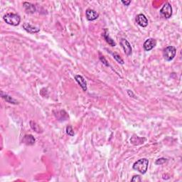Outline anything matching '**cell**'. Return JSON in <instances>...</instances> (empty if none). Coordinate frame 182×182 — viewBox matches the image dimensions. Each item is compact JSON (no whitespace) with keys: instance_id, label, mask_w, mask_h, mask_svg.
I'll return each instance as SVG.
<instances>
[{"instance_id":"15","label":"cell","mask_w":182,"mask_h":182,"mask_svg":"<svg viewBox=\"0 0 182 182\" xmlns=\"http://www.w3.org/2000/svg\"><path fill=\"white\" fill-rule=\"evenodd\" d=\"M1 96H2V98L3 99H5V100H6V102H9V103H11V104H14V105L19 104L18 101L16 100L15 99H14L13 98H12V97L9 96V95L4 94L3 92L1 93Z\"/></svg>"},{"instance_id":"3","label":"cell","mask_w":182,"mask_h":182,"mask_svg":"<svg viewBox=\"0 0 182 182\" xmlns=\"http://www.w3.org/2000/svg\"><path fill=\"white\" fill-rule=\"evenodd\" d=\"M176 54H177V48L172 46H169L166 47L163 51L164 58L167 61L172 60L175 57Z\"/></svg>"},{"instance_id":"7","label":"cell","mask_w":182,"mask_h":182,"mask_svg":"<svg viewBox=\"0 0 182 182\" xmlns=\"http://www.w3.org/2000/svg\"><path fill=\"white\" fill-rule=\"evenodd\" d=\"M136 22L141 27H146L148 25V19L142 14H139L136 17Z\"/></svg>"},{"instance_id":"10","label":"cell","mask_w":182,"mask_h":182,"mask_svg":"<svg viewBox=\"0 0 182 182\" xmlns=\"http://www.w3.org/2000/svg\"><path fill=\"white\" fill-rule=\"evenodd\" d=\"M22 142L26 145L28 146H32L35 144L36 142V139L34 138V137L31 135H26L23 137L22 139Z\"/></svg>"},{"instance_id":"22","label":"cell","mask_w":182,"mask_h":182,"mask_svg":"<svg viewBox=\"0 0 182 182\" xmlns=\"http://www.w3.org/2000/svg\"><path fill=\"white\" fill-rule=\"evenodd\" d=\"M122 3L125 6H129V4L131 3V1H122Z\"/></svg>"},{"instance_id":"14","label":"cell","mask_w":182,"mask_h":182,"mask_svg":"<svg viewBox=\"0 0 182 182\" xmlns=\"http://www.w3.org/2000/svg\"><path fill=\"white\" fill-rule=\"evenodd\" d=\"M25 11L28 14H34L36 11V7L34 5H32L31 3L29 2H24L23 4Z\"/></svg>"},{"instance_id":"18","label":"cell","mask_w":182,"mask_h":182,"mask_svg":"<svg viewBox=\"0 0 182 182\" xmlns=\"http://www.w3.org/2000/svg\"><path fill=\"white\" fill-rule=\"evenodd\" d=\"M66 133L71 137L74 136L75 133H74L73 129V127L71 126H68L67 127H66Z\"/></svg>"},{"instance_id":"17","label":"cell","mask_w":182,"mask_h":182,"mask_svg":"<svg viewBox=\"0 0 182 182\" xmlns=\"http://www.w3.org/2000/svg\"><path fill=\"white\" fill-rule=\"evenodd\" d=\"M112 55L113 56V57H114V58L115 60H117V61H118L119 63H120V64H122V65H123L124 64V60H123L122 58H121V57H120V56L118 54H116V53H112Z\"/></svg>"},{"instance_id":"5","label":"cell","mask_w":182,"mask_h":182,"mask_svg":"<svg viewBox=\"0 0 182 182\" xmlns=\"http://www.w3.org/2000/svg\"><path fill=\"white\" fill-rule=\"evenodd\" d=\"M120 45L122 46V48L124 50V52L126 54L127 56L132 55V48L129 42L127 41L125 38H122L120 41Z\"/></svg>"},{"instance_id":"6","label":"cell","mask_w":182,"mask_h":182,"mask_svg":"<svg viewBox=\"0 0 182 182\" xmlns=\"http://www.w3.org/2000/svg\"><path fill=\"white\" fill-rule=\"evenodd\" d=\"M156 45H157V41H156L154 38H149L145 41L144 45H143V47H144V49L146 51H149V50L153 49Z\"/></svg>"},{"instance_id":"12","label":"cell","mask_w":182,"mask_h":182,"mask_svg":"<svg viewBox=\"0 0 182 182\" xmlns=\"http://www.w3.org/2000/svg\"><path fill=\"white\" fill-rule=\"evenodd\" d=\"M102 36H103V38H105V40H106L107 43H108V44H110L111 46H116V43H115V42L114 41V40H113L112 38L110 37V35H109L108 30L107 29H104V32H103V34H102Z\"/></svg>"},{"instance_id":"4","label":"cell","mask_w":182,"mask_h":182,"mask_svg":"<svg viewBox=\"0 0 182 182\" xmlns=\"http://www.w3.org/2000/svg\"><path fill=\"white\" fill-rule=\"evenodd\" d=\"M172 7L171 5L169 4V2H166L164 5H163V7L161 9H160V12L161 15L165 19H169L172 15Z\"/></svg>"},{"instance_id":"20","label":"cell","mask_w":182,"mask_h":182,"mask_svg":"<svg viewBox=\"0 0 182 182\" xmlns=\"http://www.w3.org/2000/svg\"><path fill=\"white\" fill-rule=\"evenodd\" d=\"M141 181V177L139 175H135L134 176V177H132V179H131V181Z\"/></svg>"},{"instance_id":"19","label":"cell","mask_w":182,"mask_h":182,"mask_svg":"<svg viewBox=\"0 0 182 182\" xmlns=\"http://www.w3.org/2000/svg\"><path fill=\"white\" fill-rule=\"evenodd\" d=\"M167 159L160 158V159H158L155 161V164L157 165H161V164H164L165 162H167Z\"/></svg>"},{"instance_id":"16","label":"cell","mask_w":182,"mask_h":182,"mask_svg":"<svg viewBox=\"0 0 182 182\" xmlns=\"http://www.w3.org/2000/svg\"><path fill=\"white\" fill-rule=\"evenodd\" d=\"M30 126H31V129L35 131L37 133L43 132V129L41 128L39 125H38L37 123L34 122V121H30Z\"/></svg>"},{"instance_id":"8","label":"cell","mask_w":182,"mask_h":182,"mask_svg":"<svg viewBox=\"0 0 182 182\" xmlns=\"http://www.w3.org/2000/svg\"><path fill=\"white\" fill-rule=\"evenodd\" d=\"M86 18L88 21H94L99 17V14L93 9H88L86 11Z\"/></svg>"},{"instance_id":"21","label":"cell","mask_w":182,"mask_h":182,"mask_svg":"<svg viewBox=\"0 0 182 182\" xmlns=\"http://www.w3.org/2000/svg\"><path fill=\"white\" fill-rule=\"evenodd\" d=\"M100 60H101V61L102 62V63L104 65H106V66H110V65H109V63H108V61H107L106 58H105L104 56H100Z\"/></svg>"},{"instance_id":"1","label":"cell","mask_w":182,"mask_h":182,"mask_svg":"<svg viewBox=\"0 0 182 182\" xmlns=\"http://www.w3.org/2000/svg\"><path fill=\"white\" fill-rule=\"evenodd\" d=\"M149 166V160L146 158L140 159L137 161H135L133 164V169L135 170L138 171L139 173L145 174L147 172Z\"/></svg>"},{"instance_id":"2","label":"cell","mask_w":182,"mask_h":182,"mask_svg":"<svg viewBox=\"0 0 182 182\" xmlns=\"http://www.w3.org/2000/svg\"><path fill=\"white\" fill-rule=\"evenodd\" d=\"M4 21L6 23L9 24V25L12 26H18L21 21V17L17 14H13V13H8L4 16L3 17Z\"/></svg>"},{"instance_id":"23","label":"cell","mask_w":182,"mask_h":182,"mask_svg":"<svg viewBox=\"0 0 182 182\" xmlns=\"http://www.w3.org/2000/svg\"><path fill=\"white\" fill-rule=\"evenodd\" d=\"M127 93H128V94H129V96H132V97H135V95L133 94V93L132 92V91L131 90H127Z\"/></svg>"},{"instance_id":"9","label":"cell","mask_w":182,"mask_h":182,"mask_svg":"<svg viewBox=\"0 0 182 182\" xmlns=\"http://www.w3.org/2000/svg\"><path fill=\"white\" fill-rule=\"evenodd\" d=\"M75 80L79 84V86L81 87L83 90L85 91V92L87 91V89H88V88H87V82L83 77L82 76H80V75H76V76H75Z\"/></svg>"},{"instance_id":"13","label":"cell","mask_w":182,"mask_h":182,"mask_svg":"<svg viewBox=\"0 0 182 182\" xmlns=\"http://www.w3.org/2000/svg\"><path fill=\"white\" fill-rule=\"evenodd\" d=\"M147 140V139L145 137H139L138 136H134L132 137V138L130 139V141L132 145H141Z\"/></svg>"},{"instance_id":"11","label":"cell","mask_w":182,"mask_h":182,"mask_svg":"<svg viewBox=\"0 0 182 182\" xmlns=\"http://www.w3.org/2000/svg\"><path fill=\"white\" fill-rule=\"evenodd\" d=\"M23 28L26 31H27L29 34H36L40 31V29H38V28L36 27H34V26L31 25V24L29 23H27V22H26V23L23 24Z\"/></svg>"}]
</instances>
